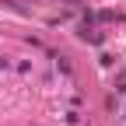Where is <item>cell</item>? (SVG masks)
Instances as JSON below:
<instances>
[{
	"label": "cell",
	"instance_id": "obj_1",
	"mask_svg": "<svg viewBox=\"0 0 126 126\" xmlns=\"http://www.w3.org/2000/svg\"><path fill=\"white\" fill-rule=\"evenodd\" d=\"M63 119H67V126H77V123H81V116H77V112H67Z\"/></svg>",
	"mask_w": 126,
	"mask_h": 126
},
{
	"label": "cell",
	"instance_id": "obj_2",
	"mask_svg": "<svg viewBox=\"0 0 126 126\" xmlns=\"http://www.w3.org/2000/svg\"><path fill=\"white\" fill-rule=\"evenodd\" d=\"M67 4H70V7H81V4H88V0H67Z\"/></svg>",
	"mask_w": 126,
	"mask_h": 126
}]
</instances>
